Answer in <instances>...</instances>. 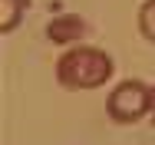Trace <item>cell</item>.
<instances>
[{
    "label": "cell",
    "instance_id": "6da1fadb",
    "mask_svg": "<svg viewBox=\"0 0 155 145\" xmlns=\"http://www.w3.org/2000/svg\"><path fill=\"white\" fill-rule=\"evenodd\" d=\"M109 76H112V59L96 46H76L56 59V79L66 89H96Z\"/></svg>",
    "mask_w": 155,
    "mask_h": 145
},
{
    "label": "cell",
    "instance_id": "7a4b0ae2",
    "mask_svg": "<svg viewBox=\"0 0 155 145\" xmlns=\"http://www.w3.org/2000/svg\"><path fill=\"white\" fill-rule=\"evenodd\" d=\"M106 112L119 125L139 122L142 116L152 112V89L145 86V83H135V79L119 83V86L109 92V99H106Z\"/></svg>",
    "mask_w": 155,
    "mask_h": 145
},
{
    "label": "cell",
    "instance_id": "3957f363",
    "mask_svg": "<svg viewBox=\"0 0 155 145\" xmlns=\"http://www.w3.org/2000/svg\"><path fill=\"white\" fill-rule=\"evenodd\" d=\"M86 20L76 17V13H63V17H53L46 23V36L53 43H73V40H83L86 36Z\"/></svg>",
    "mask_w": 155,
    "mask_h": 145
},
{
    "label": "cell",
    "instance_id": "277c9868",
    "mask_svg": "<svg viewBox=\"0 0 155 145\" xmlns=\"http://www.w3.org/2000/svg\"><path fill=\"white\" fill-rule=\"evenodd\" d=\"M27 7H30L27 0H0V33H10L20 27Z\"/></svg>",
    "mask_w": 155,
    "mask_h": 145
},
{
    "label": "cell",
    "instance_id": "5b68a950",
    "mask_svg": "<svg viewBox=\"0 0 155 145\" xmlns=\"http://www.w3.org/2000/svg\"><path fill=\"white\" fill-rule=\"evenodd\" d=\"M139 33L149 43H155V0H145L139 7Z\"/></svg>",
    "mask_w": 155,
    "mask_h": 145
},
{
    "label": "cell",
    "instance_id": "8992f818",
    "mask_svg": "<svg viewBox=\"0 0 155 145\" xmlns=\"http://www.w3.org/2000/svg\"><path fill=\"white\" fill-rule=\"evenodd\" d=\"M152 122H155V89H152Z\"/></svg>",
    "mask_w": 155,
    "mask_h": 145
},
{
    "label": "cell",
    "instance_id": "52a82bcc",
    "mask_svg": "<svg viewBox=\"0 0 155 145\" xmlns=\"http://www.w3.org/2000/svg\"><path fill=\"white\" fill-rule=\"evenodd\" d=\"M27 3H30V0H27Z\"/></svg>",
    "mask_w": 155,
    "mask_h": 145
}]
</instances>
